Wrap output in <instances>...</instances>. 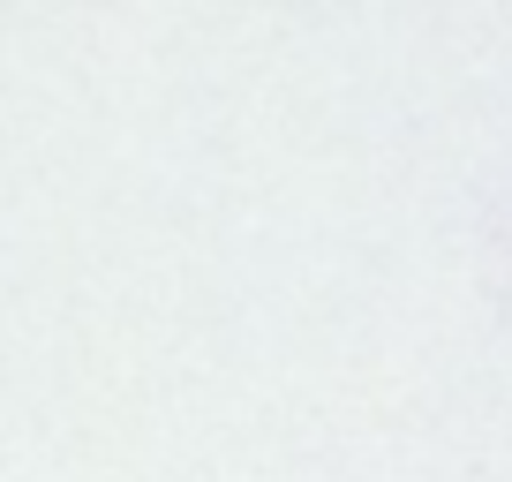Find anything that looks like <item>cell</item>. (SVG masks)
<instances>
[]
</instances>
